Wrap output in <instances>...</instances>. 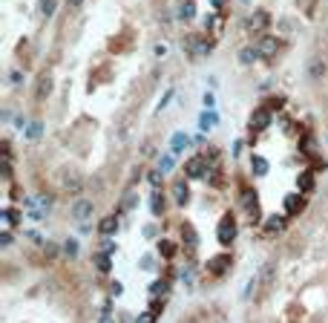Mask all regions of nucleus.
Instances as JSON below:
<instances>
[{
	"label": "nucleus",
	"mask_w": 328,
	"mask_h": 323,
	"mask_svg": "<svg viewBox=\"0 0 328 323\" xmlns=\"http://www.w3.org/2000/svg\"><path fill=\"white\" fill-rule=\"evenodd\" d=\"M233 237H236V219H233V214H225L222 222H219V240L231 242Z\"/></svg>",
	"instance_id": "f257e3e1"
},
{
	"label": "nucleus",
	"mask_w": 328,
	"mask_h": 323,
	"mask_svg": "<svg viewBox=\"0 0 328 323\" xmlns=\"http://www.w3.org/2000/svg\"><path fill=\"white\" fill-rule=\"evenodd\" d=\"M228 266H231V254H222V257H216V260L207 263V271H210L213 277H222Z\"/></svg>",
	"instance_id": "f03ea898"
},
{
	"label": "nucleus",
	"mask_w": 328,
	"mask_h": 323,
	"mask_svg": "<svg viewBox=\"0 0 328 323\" xmlns=\"http://www.w3.org/2000/svg\"><path fill=\"white\" fill-rule=\"evenodd\" d=\"M185 173H187V176H193V179H196V176H207V171H204V162L199 159V156H193V159L185 165Z\"/></svg>",
	"instance_id": "7ed1b4c3"
},
{
	"label": "nucleus",
	"mask_w": 328,
	"mask_h": 323,
	"mask_svg": "<svg viewBox=\"0 0 328 323\" xmlns=\"http://www.w3.org/2000/svg\"><path fill=\"white\" fill-rule=\"evenodd\" d=\"M268 124H271V116H268V110H257V118L250 121V130H253V133H262Z\"/></svg>",
	"instance_id": "20e7f679"
},
{
	"label": "nucleus",
	"mask_w": 328,
	"mask_h": 323,
	"mask_svg": "<svg viewBox=\"0 0 328 323\" xmlns=\"http://www.w3.org/2000/svg\"><path fill=\"white\" fill-rule=\"evenodd\" d=\"M72 216H75V219H89V216H92V202H87V199L75 202V208H72Z\"/></svg>",
	"instance_id": "39448f33"
},
{
	"label": "nucleus",
	"mask_w": 328,
	"mask_h": 323,
	"mask_svg": "<svg viewBox=\"0 0 328 323\" xmlns=\"http://www.w3.org/2000/svg\"><path fill=\"white\" fill-rule=\"evenodd\" d=\"M116 228H118V219H116V216H104V219H101V225H98V231L104 234V237L116 234Z\"/></svg>",
	"instance_id": "423d86ee"
},
{
	"label": "nucleus",
	"mask_w": 328,
	"mask_h": 323,
	"mask_svg": "<svg viewBox=\"0 0 328 323\" xmlns=\"http://www.w3.org/2000/svg\"><path fill=\"white\" fill-rule=\"evenodd\" d=\"M282 228H285V216H271V219L265 222V231L268 234H279Z\"/></svg>",
	"instance_id": "0eeeda50"
},
{
	"label": "nucleus",
	"mask_w": 328,
	"mask_h": 323,
	"mask_svg": "<svg viewBox=\"0 0 328 323\" xmlns=\"http://www.w3.org/2000/svg\"><path fill=\"white\" fill-rule=\"evenodd\" d=\"M178 15L185 20H190L196 15V6H193V0H181V6H178Z\"/></svg>",
	"instance_id": "6e6552de"
},
{
	"label": "nucleus",
	"mask_w": 328,
	"mask_h": 323,
	"mask_svg": "<svg viewBox=\"0 0 328 323\" xmlns=\"http://www.w3.org/2000/svg\"><path fill=\"white\" fill-rule=\"evenodd\" d=\"M250 26H253V29H262V26H268V12H262V9H259L257 15L250 18Z\"/></svg>",
	"instance_id": "1a4fd4ad"
},
{
	"label": "nucleus",
	"mask_w": 328,
	"mask_h": 323,
	"mask_svg": "<svg viewBox=\"0 0 328 323\" xmlns=\"http://www.w3.org/2000/svg\"><path fill=\"white\" fill-rule=\"evenodd\" d=\"M153 211H156V214H161V211H164V193H161L159 188L153 190Z\"/></svg>",
	"instance_id": "9d476101"
},
{
	"label": "nucleus",
	"mask_w": 328,
	"mask_h": 323,
	"mask_svg": "<svg viewBox=\"0 0 328 323\" xmlns=\"http://www.w3.org/2000/svg\"><path fill=\"white\" fill-rule=\"evenodd\" d=\"M285 205H288V211H291V214H297V211H302L305 199H302V197H288V202H285Z\"/></svg>",
	"instance_id": "9b49d317"
},
{
	"label": "nucleus",
	"mask_w": 328,
	"mask_h": 323,
	"mask_svg": "<svg viewBox=\"0 0 328 323\" xmlns=\"http://www.w3.org/2000/svg\"><path fill=\"white\" fill-rule=\"evenodd\" d=\"M181 240L187 242V251H193V248H196V234H193V228H185V234H181Z\"/></svg>",
	"instance_id": "f8f14e48"
},
{
	"label": "nucleus",
	"mask_w": 328,
	"mask_h": 323,
	"mask_svg": "<svg viewBox=\"0 0 328 323\" xmlns=\"http://www.w3.org/2000/svg\"><path fill=\"white\" fill-rule=\"evenodd\" d=\"M176 202H178V205H185V202H187V185H185V182H178V185H176Z\"/></svg>",
	"instance_id": "ddd939ff"
},
{
	"label": "nucleus",
	"mask_w": 328,
	"mask_h": 323,
	"mask_svg": "<svg viewBox=\"0 0 328 323\" xmlns=\"http://www.w3.org/2000/svg\"><path fill=\"white\" fill-rule=\"evenodd\" d=\"M92 260H95V266H98L101 271H106V269H110V260H106V254H101V251H98V254H92Z\"/></svg>",
	"instance_id": "4468645a"
},
{
	"label": "nucleus",
	"mask_w": 328,
	"mask_h": 323,
	"mask_svg": "<svg viewBox=\"0 0 328 323\" xmlns=\"http://www.w3.org/2000/svg\"><path fill=\"white\" fill-rule=\"evenodd\" d=\"M311 75H314V78H319V75H325V61L319 63V61H314L311 63Z\"/></svg>",
	"instance_id": "2eb2a0df"
},
{
	"label": "nucleus",
	"mask_w": 328,
	"mask_h": 323,
	"mask_svg": "<svg viewBox=\"0 0 328 323\" xmlns=\"http://www.w3.org/2000/svg\"><path fill=\"white\" fill-rule=\"evenodd\" d=\"M302 190H314V173H302Z\"/></svg>",
	"instance_id": "dca6fc26"
},
{
	"label": "nucleus",
	"mask_w": 328,
	"mask_h": 323,
	"mask_svg": "<svg viewBox=\"0 0 328 323\" xmlns=\"http://www.w3.org/2000/svg\"><path fill=\"white\" fill-rule=\"evenodd\" d=\"M274 46H279V44H276L274 38H265V41H262V55H271L274 52Z\"/></svg>",
	"instance_id": "f3484780"
},
{
	"label": "nucleus",
	"mask_w": 328,
	"mask_h": 323,
	"mask_svg": "<svg viewBox=\"0 0 328 323\" xmlns=\"http://www.w3.org/2000/svg\"><path fill=\"white\" fill-rule=\"evenodd\" d=\"M161 251H164V257H173V251H176V245H173V242H161Z\"/></svg>",
	"instance_id": "a211bd4d"
},
{
	"label": "nucleus",
	"mask_w": 328,
	"mask_h": 323,
	"mask_svg": "<svg viewBox=\"0 0 328 323\" xmlns=\"http://www.w3.org/2000/svg\"><path fill=\"white\" fill-rule=\"evenodd\" d=\"M173 147H176V150H181V147H187V136H176V142H173Z\"/></svg>",
	"instance_id": "6ab92c4d"
},
{
	"label": "nucleus",
	"mask_w": 328,
	"mask_h": 323,
	"mask_svg": "<svg viewBox=\"0 0 328 323\" xmlns=\"http://www.w3.org/2000/svg\"><path fill=\"white\" fill-rule=\"evenodd\" d=\"M156 320V312H144L141 317H138V323H153Z\"/></svg>",
	"instance_id": "aec40b11"
},
{
	"label": "nucleus",
	"mask_w": 328,
	"mask_h": 323,
	"mask_svg": "<svg viewBox=\"0 0 328 323\" xmlns=\"http://www.w3.org/2000/svg\"><path fill=\"white\" fill-rule=\"evenodd\" d=\"M253 58H257V52H250V49H245V52H242V61H245V63H250Z\"/></svg>",
	"instance_id": "412c9836"
},
{
	"label": "nucleus",
	"mask_w": 328,
	"mask_h": 323,
	"mask_svg": "<svg viewBox=\"0 0 328 323\" xmlns=\"http://www.w3.org/2000/svg\"><path fill=\"white\" fill-rule=\"evenodd\" d=\"M52 9H55V0H44V12H46V15H52Z\"/></svg>",
	"instance_id": "4be33fe9"
},
{
	"label": "nucleus",
	"mask_w": 328,
	"mask_h": 323,
	"mask_svg": "<svg viewBox=\"0 0 328 323\" xmlns=\"http://www.w3.org/2000/svg\"><path fill=\"white\" fill-rule=\"evenodd\" d=\"M81 3H84V0H69V6H72V9H78Z\"/></svg>",
	"instance_id": "5701e85b"
},
{
	"label": "nucleus",
	"mask_w": 328,
	"mask_h": 323,
	"mask_svg": "<svg viewBox=\"0 0 328 323\" xmlns=\"http://www.w3.org/2000/svg\"><path fill=\"white\" fill-rule=\"evenodd\" d=\"M213 6H216V9H222V6H225V0H213Z\"/></svg>",
	"instance_id": "b1692460"
},
{
	"label": "nucleus",
	"mask_w": 328,
	"mask_h": 323,
	"mask_svg": "<svg viewBox=\"0 0 328 323\" xmlns=\"http://www.w3.org/2000/svg\"><path fill=\"white\" fill-rule=\"evenodd\" d=\"M325 199H328V197H325Z\"/></svg>",
	"instance_id": "393cba45"
}]
</instances>
